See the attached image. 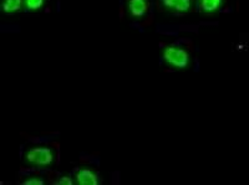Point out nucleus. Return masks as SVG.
Returning <instances> with one entry per match:
<instances>
[{"mask_svg":"<svg viewBox=\"0 0 249 185\" xmlns=\"http://www.w3.org/2000/svg\"><path fill=\"white\" fill-rule=\"evenodd\" d=\"M126 12L130 17L140 20L146 17L147 13L150 12V3H148V0H127Z\"/></svg>","mask_w":249,"mask_h":185,"instance_id":"4","label":"nucleus"},{"mask_svg":"<svg viewBox=\"0 0 249 185\" xmlns=\"http://www.w3.org/2000/svg\"><path fill=\"white\" fill-rule=\"evenodd\" d=\"M226 0H197V8L202 14L213 15L223 9Z\"/></svg>","mask_w":249,"mask_h":185,"instance_id":"6","label":"nucleus"},{"mask_svg":"<svg viewBox=\"0 0 249 185\" xmlns=\"http://www.w3.org/2000/svg\"><path fill=\"white\" fill-rule=\"evenodd\" d=\"M46 0H25V12H39L45 5Z\"/></svg>","mask_w":249,"mask_h":185,"instance_id":"8","label":"nucleus"},{"mask_svg":"<svg viewBox=\"0 0 249 185\" xmlns=\"http://www.w3.org/2000/svg\"><path fill=\"white\" fill-rule=\"evenodd\" d=\"M23 185H44V180L41 177H30L21 183Z\"/></svg>","mask_w":249,"mask_h":185,"instance_id":"9","label":"nucleus"},{"mask_svg":"<svg viewBox=\"0 0 249 185\" xmlns=\"http://www.w3.org/2000/svg\"><path fill=\"white\" fill-rule=\"evenodd\" d=\"M56 153L50 147H34L29 148L24 154V163L26 166L46 168L54 164Z\"/></svg>","mask_w":249,"mask_h":185,"instance_id":"2","label":"nucleus"},{"mask_svg":"<svg viewBox=\"0 0 249 185\" xmlns=\"http://www.w3.org/2000/svg\"><path fill=\"white\" fill-rule=\"evenodd\" d=\"M159 5L162 12L182 15L192 10L193 0H159Z\"/></svg>","mask_w":249,"mask_h":185,"instance_id":"3","label":"nucleus"},{"mask_svg":"<svg viewBox=\"0 0 249 185\" xmlns=\"http://www.w3.org/2000/svg\"><path fill=\"white\" fill-rule=\"evenodd\" d=\"M25 10V0H3L1 12L4 14L12 15Z\"/></svg>","mask_w":249,"mask_h":185,"instance_id":"7","label":"nucleus"},{"mask_svg":"<svg viewBox=\"0 0 249 185\" xmlns=\"http://www.w3.org/2000/svg\"><path fill=\"white\" fill-rule=\"evenodd\" d=\"M55 184L57 185H72L74 184V180L71 179L70 177H61L59 178V180L55 182Z\"/></svg>","mask_w":249,"mask_h":185,"instance_id":"10","label":"nucleus"},{"mask_svg":"<svg viewBox=\"0 0 249 185\" xmlns=\"http://www.w3.org/2000/svg\"><path fill=\"white\" fill-rule=\"evenodd\" d=\"M162 59L167 67L176 71H184L190 67L191 55L181 45H168L163 49Z\"/></svg>","mask_w":249,"mask_h":185,"instance_id":"1","label":"nucleus"},{"mask_svg":"<svg viewBox=\"0 0 249 185\" xmlns=\"http://www.w3.org/2000/svg\"><path fill=\"white\" fill-rule=\"evenodd\" d=\"M99 183V175L92 169L81 168L75 174V184L77 185H97Z\"/></svg>","mask_w":249,"mask_h":185,"instance_id":"5","label":"nucleus"}]
</instances>
